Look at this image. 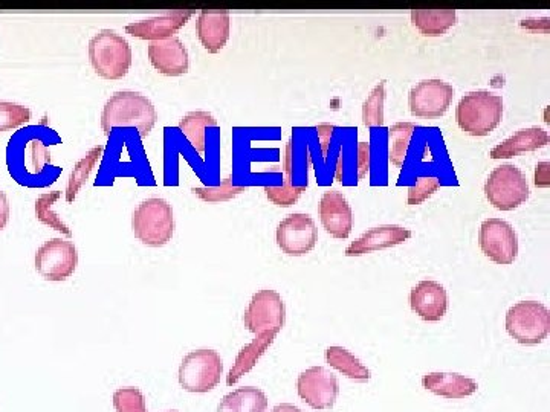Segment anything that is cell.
<instances>
[{
    "mask_svg": "<svg viewBox=\"0 0 550 412\" xmlns=\"http://www.w3.org/2000/svg\"><path fill=\"white\" fill-rule=\"evenodd\" d=\"M62 139L54 130L42 126L26 127L10 139L7 165L11 176L23 187H46L59 176L60 170L51 167L48 144H60Z\"/></svg>",
    "mask_w": 550,
    "mask_h": 412,
    "instance_id": "6da1fadb",
    "label": "cell"
},
{
    "mask_svg": "<svg viewBox=\"0 0 550 412\" xmlns=\"http://www.w3.org/2000/svg\"><path fill=\"white\" fill-rule=\"evenodd\" d=\"M158 121V112L146 95L138 92H117L107 100L101 113L104 135L110 136L114 129L133 127L141 138H147Z\"/></svg>",
    "mask_w": 550,
    "mask_h": 412,
    "instance_id": "7a4b0ae2",
    "label": "cell"
},
{
    "mask_svg": "<svg viewBox=\"0 0 550 412\" xmlns=\"http://www.w3.org/2000/svg\"><path fill=\"white\" fill-rule=\"evenodd\" d=\"M132 229L136 239L149 248H162L172 242L175 216L167 200L150 197L143 200L132 214Z\"/></svg>",
    "mask_w": 550,
    "mask_h": 412,
    "instance_id": "3957f363",
    "label": "cell"
},
{
    "mask_svg": "<svg viewBox=\"0 0 550 412\" xmlns=\"http://www.w3.org/2000/svg\"><path fill=\"white\" fill-rule=\"evenodd\" d=\"M503 118V98L488 91L466 94L457 104L456 120L470 136H488Z\"/></svg>",
    "mask_w": 550,
    "mask_h": 412,
    "instance_id": "277c9868",
    "label": "cell"
},
{
    "mask_svg": "<svg viewBox=\"0 0 550 412\" xmlns=\"http://www.w3.org/2000/svg\"><path fill=\"white\" fill-rule=\"evenodd\" d=\"M89 60L95 74L104 80H121L132 66V49L120 34L103 29L89 42Z\"/></svg>",
    "mask_w": 550,
    "mask_h": 412,
    "instance_id": "5b68a950",
    "label": "cell"
},
{
    "mask_svg": "<svg viewBox=\"0 0 550 412\" xmlns=\"http://www.w3.org/2000/svg\"><path fill=\"white\" fill-rule=\"evenodd\" d=\"M224 361L214 350L190 351L179 367V385L188 393H210L220 384Z\"/></svg>",
    "mask_w": 550,
    "mask_h": 412,
    "instance_id": "8992f818",
    "label": "cell"
},
{
    "mask_svg": "<svg viewBox=\"0 0 550 412\" xmlns=\"http://www.w3.org/2000/svg\"><path fill=\"white\" fill-rule=\"evenodd\" d=\"M485 194L495 210L512 211L528 202L531 190L523 171L515 165L505 164L489 174Z\"/></svg>",
    "mask_w": 550,
    "mask_h": 412,
    "instance_id": "52a82bcc",
    "label": "cell"
},
{
    "mask_svg": "<svg viewBox=\"0 0 550 412\" xmlns=\"http://www.w3.org/2000/svg\"><path fill=\"white\" fill-rule=\"evenodd\" d=\"M506 330L523 345H538L549 336L550 313L538 301H521L506 313Z\"/></svg>",
    "mask_w": 550,
    "mask_h": 412,
    "instance_id": "ba28073f",
    "label": "cell"
},
{
    "mask_svg": "<svg viewBox=\"0 0 550 412\" xmlns=\"http://www.w3.org/2000/svg\"><path fill=\"white\" fill-rule=\"evenodd\" d=\"M286 322V306L282 295L275 290L263 289L254 293L243 315V324L256 336H277Z\"/></svg>",
    "mask_w": 550,
    "mask_h": 412,
    "instance_id": "9c48e42d",
    "label": "cell"
},
{
    "mask_svg": "<svg viewBox=\"0 0 550 412\" xmlns=\"http://www.w3.org/2000/svg\"><path fill=\"white\" fill-rule=\"evenodd\" d=\"M36 271L43 280L60 283L74 275L78 266V252L74 243L52 239L43 243L36 252Z\"/></svg>",
    "mask_w": 550,
    "mask_h": 412,
    "instance_id": "30bf717a",
    "label": "cell"
},
{
    "mask_svg": "<svg viewBox=\"0 0 550 412\" xmlns=\"http://www.w3.org/2000/svg\"><path fill=\"white\" fill-rule=\"evenodd\" d=\"M479 243L483 254L495 264L508 266L518 255V237L511 225L502 219H488L482 223Z\"/></svg>",
    "mask_w": 550,
    "mask_h": 412,
    "instance_id": "8fae6325",
    "label": "cell"
},
{
    "mask_svg": "<svg viewBox=\"0 0 550 412\" xmlns=\"http://www.w3.org/2000/svg\"><path fill=\"white\" fill-rule=\"evenodd\" d=\"M275 239L289 257H303L317 245L318 229L309 214L295 213L280 222Z\"/></svg>",
    "mask_w": 550,
    "mask_h": 412,
    "instance_id": "7c38bea8",
    "label": "cell"
},
{
    "mask_svg": "<svg viewBox=\"0 0 550 412\" xmlns=\"http://www.w3.org/2000/svg\"><path fill=\"white\" fill-rule=\"evenodd\" d=\"M454 89L442 80H424L411 89L408 103L411 115L425 120L444 116L453 103Z\"/></svg>",
    "mask_w": 550,
    "mask_h": 412,
    "instance_id": "4fadbf2b",
    "label": "cell"
},
{
    "mask_svg": "<svg viewBox=\"0 0 550 412\" xmlns=\"http://www.w3.org/2000/svg\"><path fill=\"white\" fill-rule=\"evenodd\" d=\"M298 396L314 409L334 408L340 394L337 376L324 367H311L298 376Z\"/></svg>",
    "mask_w": 550,
    "mask_h": 412,
    "instance_id": "5bb4252c",
    "label": "cell"
},
{
    "mask_svg": "<svg viewBox=\"0 0 550 412\" xmlns=\"http://www.w3.org/2000/svg\"><path fill=\"white\" fill-rule=\"evenodd\" d=\"M150 63L159 74L167 77H179L187 74L190 68V58L184 43L178 37L150 42L147 48Z\"/></svg>",
    "mask_w": 550,
    "mask_h": 412,
    "instance_id": "9a60e30c",
    "label": "cell"
},
{
    "mask_svg": "<svg viewBox=\"0 0 550 412\" xmlns=\"http://www.w3.org/2000/svg\"><path fill=\"white\" fill-rule=\"evenodd\" d=\"M410 307L419 318L427 322L444 319L448 310V293L442 284L424 280L416 284L410 293Z\"/></svg>",
    "mask_w": 550,
    "mask_h": 412,
    "instance_id": "2e32d148",
    "label": "cell"
},
{
    "mask_svg": "<svg viewBox=\"0 0 550 412\" xmlns=\"http://www.w3.org/2000/svg\"><path fill=\"white\" fill-rule=\"evenodd\" d=\"M320 217L327 234L335 239H347L352 232V208L340 191H326L321 196Z\"/></svg>",
    "mask_w": 550,
    "mask_h": 412,
    "instance_id": "e0dca14e",
    "label": "cell"
},
{
    "mask_svg": "<svg viewBox=\"0 0 550 412\" xmlns=\"http://www.w3.org/2000/svg\"><path fill=\"white\" fill-rule=\"evenodd\" d=\"M193 13L191 11H173L164 16L153 17L143 22H133L126 26V33L132 37L149 42L170 39L179 29L187 25Z\"/></svg>",
    "mask_w": 550,
    "mask_h": 412,
    "instance_id": "ac0fdd59",
    "label": "cell"
},
{
    "mask_svg": "<svg viewBox=\"0 0 550 412\" xmlns=\"http://www.w3.org/2000/svg\"><path fill=\"white\" fill-rule=\"evenodd\" d=\"M411 237V231L402 226L385 225L369 229L360 239L355 240L346 249L347 257H361L370 252L382 251V249L393 248L402 245Z\"/></svg>",
    "mask_w": 550,
    "mask_h": 412,
    "instance_id": "d6986e66",
    "label": "cell"
},
{
    "mask_svg": "<svg viewBox=\"0 0 550 412\" xmlns=\"http://www.w3.org/2000/svg\"><path fill=\"white\" fill-rule=\"evenodd\" d=\"M199 40L210 54L222 51L230 39V13L228 11H202L196 23Z\"/></svg>",
    "mask_w": 550,
    "mask_h": 412,
    "instance_id": "ffe728a7",
    "label": "cell"
},
{
    "mask_svg": "<svg viewBox=\"0 0 550 412\" xmlns=\"http://www.w3.org/2000/svg\"><path fill=\"white\" fill-rule=\"evenodd\" d=\"M425 390L431 391L436 396L444 399L459 400L473 396L476 393V380L462 376L459 373H430L422 379Z\"/></svg>",
    "mask_w": 550,
    "mask_h": 412,
    "instance_id": "44dd1931",
    "label": "cell"
},
{
    "mask_svg": "<svg viewBox=\"0 0 550 412\" xmlns=\"http://www.w3.org/2000/svg\"><path fill=\"white\" fill-rule=\"evenodd\" d=\"M549 133L541 127L518 130L511 138L491 150V159H511L521 153L535 152L549 144Z\"/></svg>",
    "mask_w": 550,
    "mask_h": 412,
    "instance_id": "7402d4cb",
    "label": "cell"
},
{
    "mask_svg": "<svg viewBox=\"0 0 550 412\" xmlns=\"http://www.w3.org/2000/svg\"><path fill=\"white\" fill-rule=\"evenodd\" d=\"M275 338L277 336L274 335L256 336V339L251 344L246 345V347L240 350L236 362H234L233 368H231L230 374L227 376L228 387L236 385L246 373H250L256 367L257 362L265 355L266 350L271 347Z\"/></svg>",
    "mask_w": 550,
    "mask_h": 412,
    "instance_id": "603a6c76",
    "label": "cell"
},
{
    "mask_svg": "<svg viewBox=\"0 0 550 412\" xmlns=\"http://www.w3.org/2000/svg\"><path fill=\"white\" fill-rule=\"evenodd\" d=\"M268 397L260 388H237L220 400L217 412H266Z\"/></svg>",
    "mask_w": 550,
    "mask_h": 412,
    "instance_id": "cb8c5ba5",
    "label": "cell"
},
{
    "mask_svg": "<svg viewBox=\"0 0 550 412\" xmlns=\"http://www.w3.org/2000/svg\"><path fill=\"white\" fill-rule=\"evenodd\" d=\"M411 23L424 37H440L457 22L454 10H411Z\"/></svg>",
    "mask_w": 550,
    "mask_h": 412,
    "instance_id": "d4e9b609",
    "label": "cell"
},
{
    "mask_svg": "<svg viewBox=\"0 0 550 412\" xmlns=\"http://www.w3.org/2000/svg\"><path fill=\"white\" fill-rule=\"evenodd\" d=\"M217 121L208 112H190L182 118L178 130L190 141L193 149L198 153L205 152V130L208 127H216Z\"/></svg>",
    "mask_w": 550,
    "mask_h": 412,
    "instance_id": "484cf974",
    "label": "cell"
},
{
    "mask_svg": "<svg viewBox=\"0 0 550 412\" xmlns=\"http://www.w3.org/2000/svg\"><path fill=\"white\" fill-rule=\"evenodd\" d=\"M326 361L330 367L340 371L341 374L349 377V379L356 380V382H367L370 379L369 368L364 367L363 362L355 358L346 348H327Z\"/></svg>",
    "mask_w": 550,
    "mask_h": 412,
    "instance_id": "4316f807",
    "label": "cell"
},
{
    "mask_svg": "<svg viewBox=\"0 0 550 412\" xmlns=\"http://www.w3.org/2000/svg\"><path fill=\"white\" fill-rule=\"evenodd\" d=\"M103 150V145H97L94 149L89 150L88 155L83 156L75 164L74 170H72L71 176H69L68 187H66V200L69 203L74 202L75 197L80 193L81 187L88 181L92 170H94L95 165L98 164L101 156H103Z\"/></svg>",
    "mask_w": 550,
    "mask_h": 412,
    "instance_id": "83f0119b",
    "label": "cell"
},
{
    "mask_svg": "<svg viewBox=\"0 0 550 412\" xmlns=\"http://www.w3.org/2000/svg\"><path fill=\"white\" fill-rule=\"evenodd\" d=\"M62 197L60 191H51V193H43L42 196L37 197L36 200V217L40 223L49 226L54 231L62 232L66 237H71V229L68 228L62 217L52 210V206L57 200Z\"/></svg>",
    "mask_w": 550,
    "mask_h": 412,
    "instance_id": "f1b7e54d",
    "label": "cell"
},
{
    "mask_svg": "<svg viewBox=\"0 0 550 412\" xmlns=\"http://www.w3.org/2000/svg\"><path fill=\"white\" fill-rule=\"evenodd\" d=\"M415 133V124L413 123H398L389 129V158L390 162L396 167L404 165L407 159L408 147H410V139Z\"/></svg>",
    "mask_w": 550,
    "mask_h": 412,
    "instance_id": "f546056e",
    "label": "cell"
},
{
    "mask_svg": "<svg viewBox=\"0 0 550 412\" xmlns=\"http://www.w3.org/2000/svg\"><path fill=\"white\" fill-rule=\"evenodd\" d=\"M385 81H379L363 106V123L367 127L384 126Z\"/></svg>",
    "mask_w": 550,
    "mask_h": 412,
    "instance_id": "4dcf8cb0",
    "label": "cell"
},
{
    "mask_svg": "<svg viewBox=\"0 0 550 412\" xmlns=\"http://www.w3.org/2000/svg\"><path fill=\"white\" fill-rule=\"evenodd\" d=\"M31 121V110L8 101H0V132L19 129Z\"/></svg>",
    "mask_w": 550,
    "mask_h": 412,
    "instance_id": "1f68e13d",
    "label": "cell"
},
{
    "mask_svg": "<svg viewBox=\"0 0 550 412\" xmlns=\"http://www.w3.org/2000/svg\"><path fill=\"white\" fill-rule=\"evenodd\" d=\"M112 402L117 412H147L146 397L140 388H118Z\"/></svg>",
    "mask_w": 550,
    "mask_h": 412,
    "instance_id": "d6a6232c",
    "label": "cell"
},
{
    "mask_svg": "<svg viewBox=\"0 0 550 412\" xmlns=\"http://www.w3.org/2000/svg\"><path fill=\"white\" fill-rule=\"evenodd\" d=\"M191 191L205 202H227V200L245 193L246 187H236L228 178L219 187L193 188Z\"/></svg>",
    "mask_w": 550,
    "mask_h": 412,
    "instance_id": "836d02e7",
    "label": "cell"
},
{
    "mask_svg": "<svg viewBox=\"0 0 550 412\" xmlns=\"http://www.w3.org/2000/svg\"><path fill=\"white\" fill-rule=\"evenodd\" d=\"M308 185H301V187H265V194L274 205L280 206V208H289L294 205L301 194L305 193Z\"/></svg>",
    "mask_w": 550,
    "mask_h": 412,
    "instance_id": "e575fe53",
    "label": "cell"
},
{
    "mask_svg": "<svg viewBox=\"0 0 550 412\" xmlns=\"http://www.w3.org/2000/svg\"><path fill=\"white\" fill-rule=\"evenodd\" d=\"M440 181L437 178H431V176H424L419 178L416 184L408 190V205L416 206L421 205L422 202L433 196L440 188Z\"/></svg>",
    "mask_w": 550,
    "mask_h": 412,
    "instance_id": "d590c367",
    "label": "cell"
},
{
    "mask_svg": "<svg viewBox=\"0 0 550 412\" xmlns=\"http://www.w3.org/2000/svg\"><path fill=\"white\" fill-rule=\"evenodd\" d=\"M370 168V144L360 142L358 145V178L364 179Z\"/></svg>",
    "mask_w": 550,
    "mask_h": 412,
    "instance_id": "8d00e7d4",
    "label": "cell"
},
{
    "mask_svg": "<svg viewBox=\"0 0 550 412\" xmlns=\"http://www.w3.org/2000/svg\"><path fill=\"white\" fill-rule=\"evenodd\" d=\"M335 127L330 126V124H320L317 127L318 139H320L321 144V155L323 158H327V153H329L330 141H332V136H334Z\"/></svg>",
    "mask_w": 550,
    "mask_h": 412,
    "instance_id": "74e56055",
    "label": "cell"
},
{
    "mask_svg": "<svg viewBox=\"0 0 550 412\" xmlns=\"http://www.w3.org/2000/svg\"><path fill=\"white\" fill-rule=\"evenodd\" d=\"M549 162H540V164L535 167V185L538 188H547L550 184L549 171H550Z\"/></svg>",
    "mask_w": 550,
    "mask_h": 412,
    "instance_id": "f35d334b",
    "label": "cell"
},
{
    "mask_svg": "<svg viewBox=\"0 0 550 412\" xmlns=\"http://www.w3.org/2000/svg\"><path fill=\"white\" fill-rule=\"evenodd\" d=\"M8 220H10V202L7 194L0 190V231H4Z\"/></svg>",
    "mask_w": 550,
    "mask_h": 412,
    "instance_id": "ab89813d",
    "label": "cell"
},
{
    "mask_svg": "<svg viewBox=\"0 0 550 412\" xmlns=\"http://www.w3.org/2000/svg\"><path fill=\"white\" fill-rule=\"evenodd\" d=\"M271 412H305L301 411L297 406L291 405V403H282V405L274 406Z\"/></svg>",
    "mask_w": 550,
    "mask_h": 412,
    "instance_id": "60d3db41",
    "label": "cell"
},
{
    "mask_svg": "<svg viewBox=\"0 0 550 412\" xmlns=\"http://www.w3.org/2000/svg\"><path fill=\"white\" fill-rule=\"evenodd\" d=\"M337 179L340 182H343V179H344V158H343V153H341L340 158H338Z\"/></svg>",
    "mask_w": 550,
    "mask_h": 412,
    "instance_id": "b9f144b4",
    "label": "cell"
},
{
    "mask_svg": "<svg viewBox=\"0 0 550 412\" xmlns=\"http://www.w3.org/2000/svg\"><path fill=\"white\" fill-rule=\"evenodd\" d=\"M165 412H179V411H176V409H173V411H165Z\"/></svg>",
    "mask_w": 550,
    "mask_h": 412,
    "instance_id": "7bdbcfd3",
    "label": "cell"
}]
</instances>
